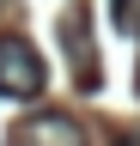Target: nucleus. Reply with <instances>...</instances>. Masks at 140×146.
<instances>
[{
    "label": "nucleus",
    "mask_w": 140,
    "mask_h": 146,
    "mask_svg": "<svg viewBox=\"0 0 140 146\" xmlns=\"http://www.w3.org/2000/svg\"><path fill=\"white\" fill-rule=\"evenodd\" d=\"M43 85H49L43 55L31 49L25 36H0V98L31 104V98H43Z\"/></svg>",
    "instance_id": "1"
},
{
    "label": "nucleus",
    "mask_w": 140,
    "mask_h": 146,
    "mask_svg": "<svg viewBox=\"0 0 140 146\" xmlns=\"http://www.w3.org/2000/svg\"><path fill=\"white\" fill-rule=\"evenodd\" d=\"M6 146H85V128L67 116V110H31L6 134Z\"/></svg>",
    "instance_id": "2"
},
{
    "label": "nucleus",
    "mask_w": 140,
    "mask_h": 146,
    "mask_svg": "<svg viewBox=\"0 0 140 146\" xmlns=\"http://www.w3.org/2000/svg\"><path fill=\"white\" fill-rule=\"evenodd\" d=\"M61 36H67V55H73V79H79V91H98L104 73H98V55H85V18L73 12V18L61 25Z\"/></svg>",
    "instance_id": "3"
},
{
    "label": "nucleus",
    "mask_w": 140,
    "mask_h": 146,
    "mask_svg": "<svg viewBox=\"0 0 140 146\" xmlns=\"http://www.w3.org/2000/svg\"><path fill=\"white\" fill-rule=\"evenodd\" d=\"M128 12H134V0H110V18H116V25H128Z\"/></svg>",
    "instance_id": "4"
},
{
    "label": "nucleus",
    "mask_w": 140,
    "mask_h": 146,
    "mask_svg": "<svg viewBox=\"0 0 140 146\" xmlns=\"http://www.w3.org/2000/svg\"><path fill=\"white\" fill-rule=\"evenodd\" d=\"M116 146H140V134H122V140H116Z\"/></svg>",
    "instance_id": "5"
},
{
    "label": "nucleus",
    "mask_w": 140,
    "mask_h": 146,
    "mask_svg": "<svg viewBox=\"0 0 140 146\" xmlns=\"http://www.w3.org/2000/svg\"><path fill=\"white\" fill-rule=\"evenodd\" d=\"M0 6H6V0H0Z\"/></svg>",
    "instance_id": "6"
}]
</instances>
